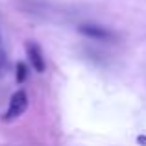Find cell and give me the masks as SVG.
I'll list each match as a JSON object with an SVG mask.
<instances>
[{"label":"cell","mask_w":146,"mask_h":146,"mask_svg":"<svg viewBox=\"0 0 146 146\" xmlns=\"http://www.w3.org/2000/svg\"><path fill=\"white\" fill-rule=\"evenodd\" d=\"M6 68H7V59H6V54H4V50L0 48V78L6 74Z\"/></svg>","instance_id":"5b68a950"},{"label":"cell","mask_w":146,"mask_h":146,"mask_svg":"<svg viewBox=\"0 0 146 146\" xmlns=\"http://www.w3.org/2000/svg\"><path fill=\"white\" fill-rule=\"evenodd\" d=\"M137 143H141L143 146H146V137L144 135H139V137H137Z\"/></svg>","instance_id":"8992f818"},{"label":"cell","mask_w":146,"mask_h":146,"mask_svg":"<svg viewBox=\"0 0 146 146\" xmlns=\"http://www.w3.org/2000/svg\"><path fill=\"white\" fill-rule=\"evenodd\" d=\"M26 54H28V59L32 63V67L37 72H44L46 63H44V56H43V50H41L39 44L33 43V41H28L26 43Z\"/></svg>","instance_id":"3957f363"},{"label":"cell","mask_w":146,"mask_h":146,"mask_svg":"<svg viewBox=\"0 0 146 146\" xmlns=\"http://www.w3.org/2000/svg\"><path fill=\"white\" fill-rule=\"evenodd\" d=\"M78 32L85 37H91V39H98V41H113L115 39V33L109 32L107 28L98 24H80L78 26Z\"/></svg>","instance_id":"7a4b0ae2"},{"label":"cell","mask_w":146,"mask_h":146,"mask_svg":"<svg viewBox=\"0 0 146 146\" xmlns=\"http://www.w3.org/2000/svg\"><path fill=\"white\" fill-rule=\"evenodd\" d=\"M26 107H28V94H26V91L21 89V91H17V93H13L11 94V100H9V106H7L4 120L9 122V120H13V118H19L26 111Z\"/></svg>","instance_id":"6da1fadb"},{"label":"cell","mask_w":146,"mask_h":146,"mask_svg":"<svg viewBox=\"0 0 146 146\" xmlns=\"http://www.w3.org/2000/svg\"><path fill=\"white\" fill-rule=\"evenodd\" d=\"M26 76H28V65L24 61H19L17 68H15V80H17V83H22L26 80Z\"/></svg>","instance_id":"277c9868"}]
</instances>
